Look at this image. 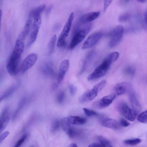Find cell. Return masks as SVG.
<instances>
[{
	"label": "cell",
	"mask_w": 147,
	"mask_h": 147,
	"mask_svg": "<svg viewBox=\"0 0 147 147\" xmlns=\"http://www.w3.org/2000/svg\"><path fill=\"white\" fill-rule=\"evenodd\" d=\"M118 110L120 113L125 118L130 121H134L138 113L131 109L125 102H122L118 105Z\"/></svg>",
	"instance_id": "obj_6"
},
{
	"label": "cell",
	"mask_w": 147,
	"mask_h": 147,
	"mask_svg": "<svg viewBox=\"0 0 147 147\" xmlns=\"http://www.w3.org/2000/svg\"><path fill=\"white\" fill-rule=\"evenodd\" d=\"M32 18L30 17H28L22 31L25 35L26 36L29 32L30 28L31 27Z\"/></svg>",
	"instance_id": "obj_24"
},
{
	"label": "cell",
	"mask_w": 147,
	"mask_h": 147,
	"mask_svg": "<svg viewBox=\"0 0 147 147\" xmlns=\"http://www.w3.org/2000/svg\"><path fill=\"white\" fill-rule=\"evenodd\" d=\"M74 18V13L72 12L70 14L61 33L58 37L57 43V45L58 47H62L64 45L66 38L70 31Z\"/></svg>",
	"instance_id": "obj_4"
},
{
	"label": "cell",
	"mask_w": 147,
	"mask_h": 147,
	"mask_svg": "<svg viewBox=\"0 0 147 147\" xmlns=\"http://www.w3.org/2000/svg\"><path fill=\"white\" fill-rule=\"evenodd\" d=\"M25 36L22 31L19 34L16 40L11 55L20 59L24 48Z\"/></svg>",
	"instance_id": "obj_7"
},
{
	"label": "cell",
	"mask_w": 147,
	"mask_h": 147,
	"mask_svg": "<svg viewBox=\"0 0 147 147\" xmlns=\"http://www.w3.org/2000/svg\"><path fill=\"white\" fill-rule=\"evenodd\" d=\"M42 73L48 76L53 77L54 76L55 73L52 67L50 65H45L42 68Z\"/></svg>",
	"instance_id": "obj_22"
},
{
	"label": "cell",
	"mask_w": 147,
	"mask_h": 147,
	"mask_svg": "<svg viewBox=\"0 0 147 147\" xmlns=\"http://www.w3.org/2000/svg\"><path fill=\"white\" fill-rule=\"evenodd\" d=\"M8 110L5 109L2 112L0 117V132L6 127L8 123L10 118L7 115Z\"/></svg>",
	"instance_id": "obj_18"
},
{
	"label": "cell",
	"mask_w": 147,
	"mask_h": 147,
	"mask_svg": "<svg viewBox=\"0 0 147 147\" xmlns=\"http://www.w3.org/2000/svg\"><path fill=\"white\" fill-rule=\"evenodd\" d=\"M137 120L140 122L147 123V110L140 113L138 115Z\"/></svg>",
	"instance_id": "obj_27"
},
{
	"label": "cell",
	"mask_w": 147,
	"mask_h": 147,
	"mask_svg": "<svg viewBox=\"0 0 147 147\" xmlns=\"http://www.w3.org/2000/svg\"><path fill=\"white\" fill-rule=\"evenodd\" d=\"M16 89V86H13L8 90L1 97V100L8 97Z\"/></svg>",
	"instance_id": "obj_30"
},
{
	"label": "cell",
	"mask_w": 147,
	"mask_h": 147,
	"mask_svg": "<svg viewBox=\"0 0 147 147\" xmlns=\"http://www.w3.org/2000/svg\"><path fill=\"white\" fill-rule=\"evenodd\" d=\"M68 117L71 124L81 125L84 124L86 122V119L82 117L70 116Z\"/></svg>",
	"instance_id": "obj_20"
},
{
	"label": "cell",
	"mask_w": 147,
	"mask_h": 147,
	"mask_svg": "<svg viewBox=\"0 0 147 147\" xmlns=\"http://www.w3.org/2000/svg\"><path fill=\"white\" fill-rule=\"evenodd\" d=\"M137 1L141 3H144L145 1L143 0H138Z\"/></svg>",
	"instance_id": "obj_46"
},
{
	"label": "cell",
	"mask_w": 147,
	"mask_h": 147,
	"mask_svg": "<svg viewBox=\"0 0 147 147\" xmlns=\"http://www.w3.org/2000/svg\"><path fill=\"white\" fill-rule=\"evenodd\" d=\"M119 56L117 52H112L105 59L102 63L97 67L88 77V80H92L104 76L110 67L112 62L116 61Z\"/></svg>",
	"instance_id": "obj_1"
},
{
	"label": "cell",
	"mask_w": 147,
	"mask_h": 147,
	"mask_svg": "<svg viewBox=\"0 0 147 147\" xmlns=\"http://www.w3.org/2000/svg\"><path fill=\"white\" fill-rule=\"evenodd\" d=\"M61 123L63 130L67 134L71 128L68 117H63L61 119Z\"/></svg>",
	"instance_id": "obj_21"
},
{
	"label": "cell",
	"mask_w": 147,
	"mask_h": 147,
	"mask_svg": "<svg viewBox=\"0 0 147 147\" xmlns=\"http://www.w3.org/2000/svg\"><path fill=\"white\" fill-rule=\"evenodd\" d=\"M83 110L86 115L88 116H95L98 115L95 111L87 108H83Z\"/></svg>",
	"instance_id": "obj_29"
},
{
	"label": "cell",
	"mask_w": 147,
	"mask_h": 147,
	"mask_svg": "<svg viewBox=\"0 0 147 147\" xmlns=\"http://www.w3.org/2000/svg\"><path fill=\"white\" fill-rule=\"evenodd\" d=\"M26 134L23 135L16 143L13 147H20L27 137Z\"/></svg>",
	"instance_id": "obj_32"
},
{
	"label": "cell",
	"mask_w": 147,
	"mask_h": 147,
	"mask_svg": "<svg viewBox=\"0 0 147 147\" xmlns=\"http://www.w3.org/2000/svg\"><path fill=\"white\" fill-rule=\"evenodd\" d=\"M41 23L40 15L35 16L32 24L31 32L28 44L31 45L36 40Z\"/></svg>",
	"instance_id": "obj_8"
},
{
	"label": "cell",
	"mask_w": 147,
	"mask_h": 147,
	"mask_svg": "<svg viewBox=\"0 0 147 147\" xmlns=\"http://www.w3.org/2000/svg\"><path fill=\"white\" fill-rule=\"evenodd\" d=\"M45 7L46 5L45 4H42L38 5L30 11L28 17L32 18H34L36 16L40 15V13L45 9Z\"/></svg>",
	"instance_id": "obj_19"
},
{
	"label": "cell",
	"mask_w": 147,
	"mask_h": 147,
	"mask_svg": "<svg viewBox=\"0 0 147 147\" xmlns=\"http://www.w3.org/2000/svg\"><path fill=\"white\" fill-rule=\"evenodd\" d=\"M68 147H78V146L75 143H72L70 144Z\"/></svg>",
	"instance_id": "obj_44"
},
{
	"label": "cell",
	"mask_w": 147,
	"mask_h": 147,
	"mask_svg": "<svg viewBox=\"0 0 147 147\" xmlns=\"http://www.w3.org/2000/svg\"></svg>",
	"instance_id": "obj_47"
},
{
	"label": "cell",
	"mask_w": 147,
	"mask_h": 147,
	"mask_svg": "<svg viewBox=\"0 0 147 147\" xmlns=\"http://www.w3.org/2000/svg\"><path fill=\"white\" fill-rule=\"evenodd\" d=\"M57 40V36L55 34L52 37L49 41L48 44L49 53H51L54 51Z\"/></svg>",
	"instance_id": "obj_25"
},
{
	"label": "cell",
	"mask_w": 147,
	"mask_h": 147,
	"mask_svg": "<svg viewBox=\"0 0 147 147\" xmlns=\"http://www.w3.org/2000/svg\"><path fill=\"white\" fill-rule=\"evenodd\" d=\"M119 123L121 126L124 127H128L130 125L128 121L123 118L120 119Z\"/></svg>",
	"instance_id": "obj_35"
},
{
	"label": "cell",
	"mask_w": 147,
	"mask_h": 147,
	"mask_svg": "<svg viewBox=\"0 0 147 147\" xmlns=\"http://www.w3.org/2000/svg\"></svg>",
	"instance_id": "obj_48"
},
{
	"label": "cell",
	"mask_w": 147,
	"mask_h": 147,
	"mask_svg": "<svg viewBox=\"0 0 147 147\" xmlns=\"http://www.w3.org/2000/svg\"><path fill=\"white\" fill-rule=\"evenodd\" d=\"M142 141L141 139L139 138H136L131 139H128L124 140L123 143L127 145L134 146L140 143Z\"/></svg>",
	"instance_id": "obj_26"
},
{
	"label": "cell",
	"mask_w": 147,
	"mask_h": 147,
	"mask_svg": "<svg viewBox=\"0 0 147 147\" xmlns=\"http://www.w3.org/2000/svg\"><path fill=\"white\" fill-rule=\"evenodd\" d=\"M144 18L145 23L147 27V11L144 14Z\"/></svg>",
	"instance_id": "obj_43"
},
{
	"label": "cell",
	"mask_w": 147,
	"mask_h": 147,
	"mask_svg": "<svg viewBox=\"0 0 147 147\" xmlns=\"http://www.w3.org/2000/svg\"><path fill=\"white\" fill-rule=\"evenodd\" d=\"M129 98L132 109L139 113L141 110V106L134 92H129Z\"/></svg>",
	"instance_id": "obj_17"
},
{
	"label": "cell",
	"mask_w": 147,
	"mask_h": 147,
	"mask_svg": "<svg viewBox=\"0 0 147 147\" xmlns=\"http://www.w3.org/2000/svg\"><path fill=\"white\" fill-rule=\"evenodd\" d=\"M67 134L70 138H72L74 137L77 135V132L74 128L71 127Z\"/></svg>",
	"instance_id": "obj_38"
},
{
	"label": "cell",
	"mask_w": 147,
	"mask_h": 147,
	"mask_svg": "<svg viewBox=\"0 0 147 147\" xmlns=\"http://www.w3.org/2000/svg\"><path fill=\"white\" fill-rule=\"evenodd\" d=\"M88 147H101L99 143H93L90 144Z\"/></svg>",
	"instance_id": "obj_42"
},
{
	"label": "cell",
	"mask_w": 147,
	"mask_h": 147,
	"mask_svg": "<svg viewBox=\"0 0 147 147\" xmlns=\"http://www.w3.org/2000/svg\"><path fill=\"white\" fill-rule=\"evenodd\" d=\"M123 27L121 25H118L114 28L110 33V39L109 46L111 48L115 47L121 42L123 34Z\"/></svg>",
	"instance_id": "obj_5"
},
{
	"label": "cell",
	"mask_w": 147,
	"mask_h": 147,
	"mask_svg": "<svg viewBox=\"0 0 147 147\" xmlns=\"http://www.w3.org/2000/svg\"><path fill=\"white\" fill-rule=\"evenodd\" d=\"M38 58V55L35 53H31L27 56L24 59L21 66L22 73L26 72L35 63Z\"/></svg>",
	"instance_id": "obj_9"
},
{
	"label": "cell",
	"mask_w": 147,
	"mask_h": 147,
	"mask_svg": "<svg viewBox=\"0 0 147 147\" xmlns=\"http://www.w3.org/2000/svg\"><path fill=\"white\" fill-rule=\"evenodd\" d=\"M65 93L63 91H61L57 94V102L59 103H62L64 100Z\"/></svg>",
	"instance_id": "obj_33"
},
{
	"label": "cell",
	"mask_w": 147,
	"mask_h": 147,
	"mask_svg": "<svg viewBox=\"0 0 147 147\" xmlns=\"http://www.w3.org/2000/svg\"><path fill=\"white\" fill-rule=\"evenodd\" d=\"M69 65V62L67 59L63 60L60 64L57 79L58 84H60L63 80L68 69Z\"/></svg>",
	"instance_id": "obj_13"
},
{
	"label": "cell",
	"mask_w": 147,
	"mask_h": 147,
	"mask_svg": "<svg viewBox=\"0 0 147 147\" xmlns=\"http://www.w3.org/2000/svg\"><path fill=\"white\" fill-rule=\"evenodd\" d=\"M95 52L94 51H92L89 53L87 56L85 62V64L90 61L94 56Z\"/></svg>",
	"instance_id": "obj_36"
},
{
	"label": "cell",
	"mask_w": 147,
	"mask_h": 147,
	"mask_svg": "<svg viewBox=\"0 0 147 147\" xmlns=\"http://www.w3.org/2000/svg\"><path fill=\"white\" fill-rule=\"evenodd\" d=\"M112 1L111 0H104V12H105L106 10L107 7L111 3Z\"/></svg>",
	"instance_id": "obj_40"
},
{
	"label": "cell",
	"mask_w": 147,
	"mask_h": 147,
	"mask_svg": "<svg viewBox=\"0 0 147 147\" xmlns=\"http://www.w3.org/2000/svg\"><path fill=\"white\" fill-rule=\"evenodd\" d=\"M25 100L24 99H23L21 100L19 104L18 108H17L16 111L15 112V113L14 114V117H15L16 116L18 112L20 110L21 108L23 106V105L24 103Z\"/></svg>",
	"instance_id": "obj_39"
},
{
	"label": "cell",
	"mask_w": 147,
	"mask_h": 147,
	"mask_svg": "<svg viewBox=\"0 0 147 147\" xmlns=\"http://www.w3.org/2000/svg\"><path fill=\"white\" fill-rule=\"evenodd\" d=\"M102 35V33L100 32H96L91 34L84 43L82 49L85 50L94 46L99 40Z\"/></svg>",
	"instance_id": "obj_11"
},
{
	"label": "cell",
	"mask_w": 147,
	"mask_h": 147,
	"mask_svg": "<svg viewBox=\"0 0 147 147\" xmlns=\"http://www.w3.org/2000/svg\"><path fill=\"white\" fill-rule=\"evenodd\" d=\"M102 126L113 129H117L121 126L119 122L111 118H106L103 119L101 122Z\"/></svg>",
	"instance_id": "obj_15"
},
{
	"label": "cell",
	"mask_w": 147,
	"mask_h": 147,
	"mask_svg": "<svg viewBox=\"0 0 147 147\" xmlns=\"http://www.w3.org/2000/svg\"><path fill=\"white\" fill-rule=\"evenodd\" d=\"M106 81L105 80H102L96 84L93 88L84 93L80 98V101L82 103L90 101L94 99L105 86Z\"/></svg>",
	"instance_id": "obj_2"
},
{
	"label": "cell",
	"mask_w": 147,
	"mask_h": 147,
	"mask_svg": "<svg viewBox=\"0 0 147 147\" xmlns=\"http://www.w3.org/2000/svg\"><path fill=\"white\" fill-rule=\"evenodd\" d=\"M9 132L6 131L2 134L0 137V142L1 143L3 140L8 135Z\"/></svg>",
	"instance_id": "obj_41"
},
{
	"label": "cell",
	"mask_w": 147,
	"mask_h": 147,
	"mask_svg": "<svg viewBox=\"0 0 147 147\" xmlns=\"http://www.w3.org/2000/svg\"><path fill=\"white\" fill-rule=\"evenodd\" d=\"M116 94L117 95H121L131 91V86L128 83L122 82L117 84L115 88Z\"/></svg>",
	"instance_id": "obj_14"
},
{
	"label": "cell",
	"mask_w": 147,
	"mask_h": 147,
	"mask_svg": "<svg viewBox=\"0 0 147 147\" xmlns=\"http://www.w3.org/2000/svg\"><path fill=\"white\" fill-rule=\"evenodd\" d=\"M60 122L58 119H55L53 121L51 126V131L52 132H54L57 131L59 128L60 126Z\"/></svg>",
	"instance_id": "obj_28"
},
{
	"label": "cell",
	"mask_w": 147,
	"mask_h": 147,
	"mask_svg": "<svg viewBox=\"0 0 147 147\" xmlns=\"http://www.w3.org/2000/svg\"><path fill=\"white\" fill-rule=\"evenodd\" d=\"M99 11L92 12L84 14L80 18V22L84 24L91 22L96 19L99 16Z\"/></svg>",
	"instance_id": "obj_16"
},
{
	"label": "cell",
	"mask_w": 147,
	"mask_h": 147,
	"mask_svg": "<svg viewBox=\"0 0 147 147\" xmlns=\"http://www.w3.org/2000/svg\"><path fill=\"white\" fill-rule=\"evenodd\" d=\"M97 138L101 147H113L110 141L104 137L99 136Z\"/></svg>",
	"instance_id": "obj_23"
},
{
	"label": "cell",
	"mask_w": 147,
	"mask_h": 147,
	"mask_svg": "<svg viewBox=\"0 0 147 147\" xmlns=\"http://www.w3.org/2000/svg\"><path fill=\"white\" fill-rule=\"evenodd\" d=\"M69 90L70 94L72 96L74 95L77 91L76 87L72 84H70L69 85Z\"/></svg>",
	"instance_id": "obj_37"
},
{
	"label": "cell",
	"mask_w": 147,
	"mask_h": 147,
	"mask_svg": "<svg viewBox=\"0 0 147 147\" xmlns=\"http://www.w3.org/2000/svg\"><path fill=\"white\" fill-rule=\"evenodd\" d=\"M115 97V94H114L105 96L94 102L93 104V106L98 109L105 108L112 103Z\"/></svg>",
	"instance_id": "obj_10"
},
{
	"label": "cell",
	"mask_w": 147,
	"mask_h": 147,
	"mask_svg": "<svg viewBox=\"0 0 147 147\" xmlns=\"http://www.w3.org/2000/svg\"><path fill=\"white\" fill-rule=\"evenodd\" d=\"M19 59L11 55L6 65L7 72L11 75H16L18 71Z\"/></svg>",
	"instance_id": "obj_12"
},
{
	"label": "cell",
	"mask_w": 147,
	"mask_h": 147,
	"mask_svg": "<svg viewBox=\"0 0 147 147\" xmlns=\"http://www.w3.org/2000/svg\"><path fill=\"white\" fill-rule=\"evenodd\" d=\"M124 72L129 76H133L135 72V70L133 67L130 66L127 67L124 70Z\"/></svg>",
	"instance_id": "obj_31"
},
{
	"label": "cell",
	"mask_w": 147,
	"mask_h": 147,
	"mask_svg": "<svg viewBox=\"0 0 147 147\" xmlns=\"http://www.w3.org/2000/svg\"><path fill=\"white\" fill-rule=\"evenodd\" d=\"M52 6H49V7L48 8V9H47L46 11V13H48L49 12H50V10H51V9L52 8Z\"/></svg>",
	"instance_id": "obj_45"
},
{
	"label": "cell",
	"mask_w": 147,
	"mask_h": 147,
	"mask_svg": "<svg viewBox=\"0 0 147 147\" xmlns=\"http://www.w3.org/2000/svg\"><path fill=\"white\" fill-rule=\"evenodd\" d=\"M130 17V15L128 13H126L121 15L119 17V20L120 22H123L127 20Z\"/></svg>",
	"instance_id": "obj_34"
},
{
	"label": "cell",
	"mask_w": 147,
	"mask_h": 147,
	"mask_svg": "<svg viewBox=\"0 0 147 147\" xmlns=\"http://www.w3.org/2000/svg\"><path fill=\"white\" fill-rule=\"evenodd\" d=\"M91 27L90 24H88L76 31L69 45L70 50L74 49L83 40L90 31Z\"/></svg>",
	"instance_id": "obj_3"
}]
</instances>
